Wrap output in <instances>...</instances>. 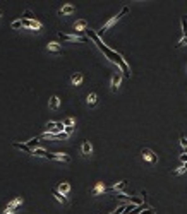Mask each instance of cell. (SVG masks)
Segmentation results:
<instances>
[{"label": "cell", "mask_w": 187, "mask_h": 214, "mask_svg": "<svg viewBox=\"0 0 187 214\" xmlns=\"http://www.w3.org/2000/svg\"><path fill=\"white\" fill-rule=\"evenodd\" d=\"M67 137H69V135H67L65 132H60V134H57V135H55V139H67Z\"/></svg>", "instance_id": "cell-27"}, {"label": "cell", "mask_w": 187, "mask_h": 214, "mask_svg": "<svg viewBox=\"0 0 187 214\" xmlns=\"http://www.w3.org/2000/svg\"><path fill=\"white\" fill-rule=\"evenodd\" d=\"M2 15H4V11H0V17H2Z\"/></svg>", "instance_id": "cell-33"}, {"label": "cell", "mask_w": 187, "mask_h": 214, "mask_svg": "<svg viewBox=\"0 0 187 214\" xmlns=\"http://www.w3.org/2000/svg\"><path fill=\"white\" fill-rule=\"evenodd\" d=\"M74 11H76V7H74L72 4H65V5H62V9L59 11V14L60 15H67V14H72Z\"/></svg>", "instance_id": "cell-8"}, {"label": "cell", "mask_w": 187, "mask_h": 214, "mask_svg": "<svg viewBox=\"0 0 187 214\" xmlns=\"http://www.w3.org/2000/svg\"><path fill=\"white\" fill-rule=\"evenodd\" d=\"M180 161H182V163H187V151L180 154Z\"/></svg>", "instance_id": "cell-29"}, {"label": "cell", "mask_w": 187, "mask_h": 214, "mask_svg": "<svg viewBox=\"0 0 187 214\" xmlns=\"http://www.w3.org/2000/svg\"><path fill=\"white\" fill-rule=\"evenodd\" d=\"M22 204V197H16L14 200H11V202L7 204V209H12V211H17V207Z\"/></svg>", "instance_id": "cell-10"}, {"label": "cell", "mask_w": 187, "mask_h": 214, "mask_svg": "<svg viewBox=\"0 0 187 214\" xmlns=\"http://www.w3.org/2000/svg\"><path fill=\"white\" fill-rule=\"evenodd\" d=\"M127 12H129V7H127V5H125V7H122V9H120V12H118V14L115 15V17H112L110 21H106L105 24H103V26L100 28V31H98V36L101 38L103 34L106 33V29H110V28L114 26L115 22H118V21H120V17H122V15H125V14H127Z\"/></svg>", "instance_id": "cell-2"}, {"label": "cell", "mask_w": 187, "mask_h": 214, "mask_svg": "<svg viewBox=\"0 0 187 214\" xmlns=\"http://www.w3.org/2000/svg\"><path fill=\"white\" fill-rule=\"evenodd\" d=\"M117 199H122V200H127L129 204H131V197L125 195V194H117Z\"/></svg>", "instance_id": "cell-25"}, {"label": "cell", "mask_w": 187, "mask_h": 214, "mask_svg": "<svg viewBox=\"0 0 187 214\" xmlns=\"http://www.w3.org/2000/svg\"><path fill=\"white\" fill-rule=\"evenodd\" d=\"M47 159H53V161H64V163H70V156L65 154V152H55V154H51L48 152Z\"/></svg>", "instance_id": "cell-5"}, {"label": "cell", "mask_w": 187, "mask_h": 214, "mask_svg": "<svg viewBox=\"0 0 187 214\" xmlns=\"http://www.w3.org/2000/svg\"><path fill=\"white\" fill-rule=\"evenodd\" d=\"M47 50L50 53H55V55H62V46H60L59 43H48V46H47Z\"/></svg>", "instance_id": "cell-6"}, {"label": "cell", "mask_w": 187, "mask_h": 214, "mask_svg": "<svg viewBox=\"0 0 187 214\" xmlns=\"http://www.w3.org/2000/svg\"><path fill=\"white\" fill-rule=\"evenodd\" d=\"M100 192H105V187H103V183H98V185H96V188L93 190V194H95V195H96V194H100Z\"/></svg>", "instance_id": "cell-24"}, {"label": "cell", "mask_w": 187, "mask_h": 214, "mask_svg": "<svg viewBox=\"0 0 187 214\" xmlns=\"http://www.w3.org/2000/svg\"><path fill=\"white\" fill-rule=\"evenodd\" d=\"M59 38L62 41H76V43H82V45L89 43V40L84 38L82 34H64V33H59Z\"/></svg>", "instance_id": "cell-3"}, {"label": "cell", "mask_w": 187, "mask_h": 214, "mask_svg": "<svg viewBox=\"0 0 187 214\" xmlns=\"http://www.w3.org/2000/svg\"><path fill=\"white\" fill-rule=\"evenodd\" d=\"M12 28H14V29H22V22H21V19H17V21H14L11 24Z\"/></svg>", "instance_id": "cell-23"}, {"label": "cell", "mask_w": 187, "mask_h": 214, "mask_svg": "<svg viewBox=\"0 0 187 214\" xmlns=\"http://www.w3.org/2000/svg\"><path fill=\"white\" fill-rule=\"evenodd\" d=\"M141 156H143V159H146V161H149L151 165H154V163H158V156L154 154L151 149H148V148H144L143 151H141Z\"/></svg>", "instance_id": "cell-4"}, {"label": "cell", "mask_w": 187, "mask_h": 214, "mask_svg": "<svg viewBox=\"0 0 187 214\" xmlns=\"http://www.w3.org/2000/svg\"><path fill=\"white\" fill-rule=\"evenodd\" d=\"M182 45H187V36H182V40L177 43V46H182Z\"/></svg>", "instance_id": "cell-28"}, {"label": "cell", "mask_w": 187, "mask_h": 214, "mask_svg": "<svg viewBox=\"0 0 187 214\" xmlns=\"http://www.w3.org/2000/svg\"><path fill=\"white\" fill-rule=\"evenodd\" d=\"M120 82H122V75L120 74H114V77H112V91L114 92H117Z\"/></svg>", "instance_id": "cell-7"}, {"label": "cell", "mask_w": 187, "mask_h": 214, "mask_svg": "<svg viewBox=\"0 0 187 214\" xmlns=\"http://www.w3.org/2000/svg\"><path fill=\"white\" fill-rule=\"evenodd\" d=\"M86 33H88L89 40H93V41H95V43L98 45V48L101 50V52L105 53V55H106V57H108V58L112 60V62H115L118 67H120L125 77H129V75H131V72H129V67H127V63L124 62V58H122V55H120V53H117V52H114V50H112V48H108V46H105V45H103V41L100 40V36H98V34H96V33H93L91 29H86Z\"/></svg>", "instance_id": "cell-1"}, {"label": "cell", "mask_w": 187, "mask_h": 214, "mask_svg": "<svg viewBox=\"0 0 187 214\" xmlns=\"http://www.w3.org/2000/svg\"><path fill=\"white\" fill-rule=\"evenodd\" d=\"M74 123H76V122H74L72 117H67L65 120H64V125H65V127H74Z\"/></svg>", "instance_id": "cell-22"}, {"label": "cell", "mask_w": 187, "mask_h": 214, "mask_svg": "<svg viewBox=\"0 0 187 214\" xmlns=\"http://www.w3.org/2000/svg\"><path fill=\"white\" fill-rule=\"evenodd\" d=\"M86 28H88V22L84 19H79V21L74 22V29L79 31V33H82V29H86Z\"/></svg>", "instance_id": "cell-11"}, {"label": "cell", "mask_w": 187, "mask_h": 214, "mask_svg": "<svg viewBox=\"0 0 187 214\" xmlns=\"http://www.w3.org/2000/svg\"><path fill=\"white\" fill-rule=\"evenodd\" d=\"M69 190H70V185L67 183V182H62V183L59 185V192L64 194V195H67V194H69Z\"/></svg>", "instance_id": "cell-15"}, {"label": "cell", "mask_w": 187, "mask_h": 214, "mask_svg": "<svg viewBox=\"0 0 187 214\" xmlns=\"http://www.w3.org/2000/svg\"><path fill=\"white\" fill-rule=\"evenodd\" d=\"M110 214H114V212H110Z\"/></svg>", "instance_id": "cell-34"}, {"label": "cell", "mask_w": 187, "mask_h": 214, "mask_svg": "<svg viewBox=\"0 0 187 214\" xmlns=\"http://www.w3.org/2000/svg\"><path fill=\"white\" fill-rule=\"evenodd\" d=\"M180 144H182V148L187 149V139H185V135H180Z\"/></svg>", "instance_id": "cell-26"}, {"label": "cell", "mask_w": 187, "mask_h": 214, "mask_svg": "<svg viewBox=\"0 0 187 214\" xmlns=\"http://www.w3.org/2000/svg\"><path fill=\"white\" fill-rule=\"evenodd\" d=\"M96 100H98V96H96L95 92H91V94H88V100H86V101H88L89 106H93V105L96 103Z\"/></svg>", "instance_id": "cell-20"}, {"label": "cell", "mask_w": 187, "mask_h": 214, "mask_svg": "<svg viewBox=\"0 0 187 214\" xmlns=\"http://www.w3.org/2000/svg\"><path fill=\"white\" fill-rule=\"evenodd\" d=\"M33 154L34 156H40V158H47L48 156V151H45V149H41V148H36L33 151Z\"/></svg>", "instance_id": "cell-17"}, {"label": "cell", "mask_w": 187, "mask_h": 214, "mask_svg": "<svg viewBox=\"0 0 187 214\" xmlns=\"http://www.w3.org/2000/svg\"><path fill=\"white\" fill-rule=\"evenodd\" d=\"M91 151H93V146L89 144V140L82 142V146H81V152H82V156H89V154H91Z\"/></svg>", "instance_id": "cell-12"}, {"label": "cell", "mask_w": 187, "mask_h": 214, "mask_svg": "<svg viewBox=\"0 0 187 214\" xmlns=\"http://www.w3.org/2000/svg\"><path fill=\"white\" fill-rule=\"evenodd\" d=\"M16 212V211H12V209H7V207H5V211H4V212H2V214H14Z\"/></svg>", "instance_id": "cell-32"}, {"label": "cell", "mask_w": 187, "mask_h": 214, "mask_svg": "<svg viewBox=\"0 0 187 214\" xmlns=\"http://www.w3.org/2000/svg\"><path fill=\"white\" fill-rule=\"evenodd\" d=\"M70 82H72L74 86H79V84L82 82V74H79V72L72 74V77H70Z\"/></svg>", "instance_id": "cell-13"}, {"label": "cell", "mask_w": 187, "mask_h": 214, "mask_svg": "<svg viewBox=\"0 0 187 214\" xmlns=\"http://www.w3.org/2000/svg\"><path fill=\"white\" fill-rule=\"evenodd\" d=\"M12 146H14L16 149H21V151L28 152V154H33V149H31L28 144H22V142H12Z\"/></svg>", "instance_id": "cell-9"}, {"label": "cell", "mask_w": 187, "mask_h": 214, "mask_svg": "<svg viewBox=\"0 0 187 214\" xmlns=\"http://www.w3.org/2000/svg\"><path fill=\"white\" fill-rule=\"evenodd\" d=\"M141 214H154V209H151V207H149V209L143 211V212H141Z\"/></svg>", "instance_id": "cell-31"}, {"label": "cell", "mask_w": 187, "mask_h": 214, "mask_svg": "<svg viewBox=\"0 0 187 214\" xmlns=\"http://www.w3.org/2000/svg\"><path fill=\"white\" fill-rule=\"evenodd\" d=\"M182 36H187V17H182Z\"/></svg>", "instance_id": "cell-21"}, {"label": "cell", "mask_w": 187, "mask_h": 214, "mask_svg": "<svg viewBox=\"0 0 187 214\" xmlns=\"http://www.w3.org/2000/svg\"><path fill=\"white\" fill-rule=\"evenodd\" d=\"M53 195H55V199H57V200H60L62 204H65V202H67V197L64 195V194H60L59 190H53Z\"/></svg>", "instance_id": "cell-18"}, {"label": "cell", "mask_w": 187, "mask_h": 214, "mask_svg": "<svg viewBox=\"0 0 187 214\" xmlns=\"http://www.w3.org/2000/svg\"><path fill=\"white\" fill-rule=\"evenodd\" d=\"M38 142H40V137H36V139H31V140H28L26 144H28V146H29V148L34 151V149L38 148Z\"/></svg>", "instance_id": "cell-19"}, {"label": "cell", "mask_w": 187, "mask_h": 214, "mask_svg": "<svg viewBox=\"0 0 187 214\" xmlns=\"http://www.w3.org/2000/svg\"><path fill=\"white\" fill-rule=\"evenodd\" d=\"M48 106L51 108V110H57V108L60 106V100H59V96H51L50 98V105Z\"/></svg>", "instance_id": "cell-14"}, {"label": "cell", "mask_w": 187, "mask_h": 214, "mask_svg": "<svg viewBox=\"0 0 187 214\" xmlns=\"http://www.w3.org/2000/svg\"><path fill=\"white\" fill-rule=\"evenodd\" d=\"M72 132H74V127H65V134H67V135H70Z\"/></svg>", "instance_id": "cell-30"}, {"label": "cell", "mask_w": 187, "mask_h": 214, "mask_svg": "<svg viewBox=\"0 0 187 214\" xmlns=\"http://www.w3.org/2000/svg\"><path fill=\"white\" fill-rule=\"evenodd\" d=\"M125 185H127V182H125V180H124V182H118L117 185H114L112 188H108L106 192H117V190H122V188H124Z\"/></svg>", "instance_id": "cell-16"}]
</instances>
